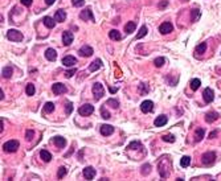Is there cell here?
Listing matches in <instances>:
<instances>
[{"instance_id": "cell-23", "label": "cell", "mask_w": 221, "mask_h": 181, "mask_svg": "<svg viewBox=\"0 0 221 181\" xmlns=\"http://www.w3.org/2000/svg\"><path fill=\"white\" fill-rule=\"evenodd\" d=\"M109 37L111 40H114V41H119V40H122V34L119 33V31L112 29V31L109 32Z\"/></svg>"}, {"instance_id": "cell-35", "label": "cell", "mask_w": 221, "mask_h": 181, "mask_svg": "<svg viewBox=\"0 0 221 181\" xmlns=\"http://www.w3.org/2000/svg\"><path fill=\"white\" fill-rule=\"evenodd\" d=\"M164 62H166V58L164 57H158V58L154 60V63H155L156 67H162L164 65Z\"/></svg>"}, {"instance_id": "cell-22", "label": "cell", "mask_w": 221, "mask_h": 181, "mask_svg": "<svg viewBox=\"0 0 221 181\" xmlns=\"http://www.w3.org/2000/svg\"><path fill=\"white\" fill-rule=\"evenodd\" d=\"M101 66H102V61H101L99 58H97V60H94V61L90 63L89 70H90V71H95V70H98Z\"/></svg>"}, {"instance_id": "cell-16", "label": "cell", "mask_w": 221, "mask_h": 181, "mask_svg": "<svg viewBox=\"0 0 221 181\" xmlns=\"http://www.w3.org/2000/svg\"><path fill=\"white\" fill-rule=\"evenodd\" d=\"M45 58L49 60V61H56V58H57V52L54 49H52V48H48L45 50Z\"/></svg>"}, {"instance_id": "cell-48", "label": "cell", "mask_w": 221, "mask_h": 181, "mask_svg": "<svg viewBox=\"0 0 221 181\" xmlns=\"http://www.w3.org/2000/svg\"><path fill=\"white\" fill-rule=\"evenodd\" d=\"M216 136H217V131H212L209 134V139H213V138H216Z\"/></svg>"}, {"instance_id": "cell-7", "label": "cell", "mask_w": 221, "mask_h": 181, "mask_svg": "<svg viewBox=\"0 0 221 181\" xmlns=\"http://www.w3.org/2000/svg\"><path fill=\"white\" fill-rule=\"evenodd\" d=\"M203 98H204V100H205L207 103H212L213 102V99H215L213 90H212L211 87H207V89L203 91Z\"/></svg>"}, {"instance_id": "cell-49", "label": "cell", "mask_w": 221, "mask_h": 181, "mask_svg": "<svg viewBox=\"0 0 221 181\" xmlns=\"http://www.w3.org/2000/svg\"><path fill=\"white\" fill-rule=\"evenodd\" d=\"M56 2V0H45V3L48 4V5H52V4H53Z\"/></svg>"}, {"instance_id": "cell-42", "label": "cell", "mask_w": 221, "mask_h": 181, "mask_svg": "<svg viewBox=\"0 0 221 181\" xmlns=\"http://www.w3.org/2000/svg\"><path fill=\"white\" fill-rule=\"evenodd\" d=\"M72 4L74 7H82L85 5V0H72Z\"/></svg>"}, {"instance_id": "cell-4", "label": "cell", "mask_w": 221, "mask_h": 181, "mask_svg": "<svg viewBox=\"0 0 221 181\" xmlns=\"http://www.w3.org/2000/svg\"><path fill=\"white\" fill-rule=\"evenodd\" d=\"M93 112H94V107L91 106V104H89V103L83 104V106H81L78 108V114L81 116H89V115L93 114Z\"/></svg>"}, {"instance_id": "cell-6", "label": "cell", "mask_w": 221, "mask_h": 181, "mask_svg": "<svg viewBox=\"0 0 221 181\" xmlns=\"http://www.w3.org/2000/svg\"><path fill=\"white\" fill-rule=\"evenodd\" d=\"M172 31H174V25H172V23H170V21H164L160 24V27H159V32L162 34L171 33Z\"/></svg>"}, {"instance_id": "cell-12", "label": "cell", "mask_w": 221, "mask_h": 181, "mask_svg": "<svg viewBox=\"0 0 221 181\" xmlns=\"http://www.w3.org/2000/svg\"><path fill=\"white\" fill-rule=\"evenodd\" d=\"M152 108H154V103H152L151 100H143L142 104H140V110H142V112H144V114L152 111Z\"/></svg>"}, {"instance_id": "cell-13", "label": "cell", "mask_w": 221, "mask_h": 181, "mask_svg": "<svg viewBox=\"0 0 221 181\" xmlns=\"http://www.w3.org/2000/svg\"><path fill=\"white\" fill-rule=\"evenodd\" d=\"M99 131H101V134L103 136H109L114 132V127L110 126V124H102V126L99 127Z\"/></svg>"}, {"instance_id": "cell-45", "label": "cell", "mask_w": 221, "mask_h": 181, "mask_svg": "<svg viewBox=\"0 0 221 181\" xmlns=\"http://www.w3.org/2000/svg\"><path fill=\"white\" fill-rule=\"evenodd\" d=\"M33 136H35V131H32V130H28L27 131V135H25V138H27V140H31L33 139Z\"/></svg>"}, {"instance_id": "cell-26", "label": "cell", "mask_w": 221, "mask_h": 181, "mask_svg": "<svg viewBox=\"0 0 221 181\" xmlns=\"http://www.w3.org/2000/svg\"><path fill=\"white\" fill-rule=\"evenodd\" d=\"M217 118H219V114H217V112H213V111H212V112H208V114L205 115V120H207L208 123L215 122V120L217 119Z\"/></svg>"}, {"instance_id": "cell-14", "label": "cell", "mask_w": 221, "mask_h": 181, "mask_svg": "<svg viewBox=\"0 0 221 181\" xmlns=\"http://www.w3.org/2000/svg\"><path fill=\"white\" fill-rule=\"evenodd\" d=\"M79 17H81L82 20H90V21H94V16H93V12H91V9H85V11H82L81 12V15H79Z\"/></svg>"}, {"instance_id": "cell-39", "label": "cell", "mask_w": 221, "mask_h": 181, "mask_svg": "<svg viewBox=\"0 0 221 181\" xmlns=\"http://www.w3.org/2000/svg\"><path fill=\"white\" fill-rule=\"evenodd\" d=\"M66 172H68V169H66V168H65V167H61V168H60V169H58L57 177H58V179H62L64 176L66 175Z\"/></svg>"}, {"instance_id": "cell-18", "label": "cell", "mask_w": 221, "mask_h": 181, "mask_svg": "<svg viewBox=\"0 0 221 181\" xmlns=\"http://www.w3.org/2000/svg\"><path fill=\"white\" fill-rule=\"evenodd\" d=\"M167 122H168L167 116L166 115H160V116H158V118L155 119L154 124H155V127H163V126H166L167 124Z\"/></svg>"}, {"instance_id": "cell-36", "label": "cell", "mask_w": 221, "mask_h": 181, "mask_svg": "<svg viewBox=\"0 0 221 181\" xmlns=\"http://www.w3.org/2000/svg\"><path fill=\"white\" fill-rule=\"evenodd\" d=\"M128 150H138V148H142V143L140 142H131L128 144Z\"/></svg>"}, {"instance_id": "cell-38", "label": "cell", "mask_w": 221, "mask_h": 181, "mask_svg": "<svg viewBox=\"0 0 221 181\" xmlns=\"http://www.w3.org/2000/svg\"><path fill=\"white\" fill-rule=\"evenodd\" d=\"M105 106H106V104H105ZM105 106H102V107H101V115H102V118H103V119H109L111 115H110V112H109V111H106V107H105Z\"/></svg>"}, {"instance_id": "cell-15", "label": "cell", "mask_w": 221, "mask_h": 181, "mask_svg": "<svg viewBox=\"0 0 221 181\" xmlns=\"http://www.w3.org/2000/svg\"><path fill=\"white\" fill-rule=\"evenodd\" d=\"M74 63H77V60L73 56H65L62 58V65L64 66H73Z\"/></svg>"}, {"instance_id": "cell-31", "label": "cell", "mask_w": 221, "mask_h": 181, "mask_svg": "<svg viewBox=\"0 0 221 181\" xmlns=\"http://www.w3.org/2000/svg\"><path fill=\"white\" fill-rule=\"evenodd\" d=\"M54 110V104L52 103V102H48V103H45V106H44V114H49V112H52Z\"/></svg>"}, {"instance_id": "cell-43", "label": "cell", "mask_w": 221, "mask_h": 181, "mask_svg": "<svg viewBox=\"0 0 221 181\" xmlns=\"http://www.w3.org/2000/svg\"><path fill=\"white\" fill-rule=\"evenodd\" d=\"M76 73H77V69H72V70H68L66 73H65V77H66V78H72V77H73V75H74Z\"/></svg>"}, {"instance_id": "cell-8", "label": "cell", "mask_w": 221, "mask_h": 181, "mask_svg": "<svg viewBox=\"0 0 221 181\" xmlns=\"http://www.w3.org/2000/svg\"><path fill=\"white\" fill-rule=\"evenodd\" d=\"M73 40H74V37H73V33H72V32L65 31L62 33V44L65 46H69L70 44L73 42Z\"/></svg>"}, {"instance_id": "cell-27", "label": "cell", "mask_w": 221, "mask_h": 181, "mask_svg": "<svg viewBox=\"0 0 221 181\" xmlns=\"http://www.w3.org/2000/svg\"><path fill=\"white\" fill-rule=\"evenodd\" d=\"M135 28H136V24L134 21H130V23L126 24V27H124V32H126L127 34H130L131 32L135 31Z\"/></svg>"}, {"instance_id": "cell-11", "label": "cell", "mask_w": 221, "mask_h": 181, "mask_svg": "<svg viewBox=\"0 0 221 181\" xmlns=\"http://www.w3.org/2000/svg\"><path fill=\"white\" fill-rule=\"evenodd\" d=\"M78 53L81 57H90V56L93 54V48L89 46V45H83L81 49L78 50Z\"/></svg>"}, {"instance_id": "cell-2", "label": "cell", "mask_w": 221, "mask_h": 181, "mask_svg": "<svg viewBox=\"0 0 221 181\" xmlns=\"http://www.w3.org/2000/svg\"><path fill=\"white\" fill-rule=\"evenodd\" d=\"M19 148V142L17 140H9V142L3 144V150L4 152H8V154H12V152H16Z\"/></svg>"}, {"instance_id": "cell-3", "label": "cell", "mask_w": 221, "mask_h": 181, "mask_svg": "<svg viewBox=\"0 0 221 181\" xmlns=\"http://www.w3.org/2000/svg\"><path fill=\"white\" fill-rule=\"evenodd\" d=\"M93 94H94V98L97 100L101 99L103 96V94H105V89H103V86L99 82H95L93 85Z\"/></svg>"}, {"instance_id": "cell-21", "label": "cell", "mask_w": 221, "mask_h": 181, "mask_svg": "<svg viewBox=\"0 0 221 181\" xmlns=\"http://www.w3.org/2000/svg\"><path fill=\"white\" fill-rule=\"evenodd\" d=\"M12 74H13V69H12V66L3 67V70H2V77L3 78H11Z\"/></svg>"}, {"instance_id": "cell-29", "label": "cell", "mask_w": 221, "mask_h": 181, "mask_svg": "<svg viewBox=\"0 0 221 181\" xmlns=\"http://www.w3.org/2000/svg\"><path fill=\"white\" fill-rule=\"evenodd\" d=\"M200 85H201V81H200L199 78H195V79H192V81H191V89L193 91L197 90L200 87Z\"/></svg>"}, {"instance_id": "cell-46", "label": "cell", "mask_w": 221, "mask_h": 181, "mask_svg": "<svg viewBox=\"0 0 221 181\" xmlns=\"http://www.w3.org/2000/svg\"><path fill=\"white\" fill-rule=\"evenodd\" d=\"M150 168H151L150 164H144V165H143V171H142V173H143L144 176L148 175V172H150Z\"/></svg>"}, {"instance_id": "cell-10", "label": "cell", "mask_w": 221, "mask_h": 181, "mask_svg": "<svg viewBox=\"0 0 221 181\" xmlns=\"http://www.w3.org/2000/svg\"><path fill=\"white\" fill-rule=\"evenodd\" d=\"M82 173H83V177H85V179H87V180H93L94 176H95V173H97V171H95L93 167H86L85 169L82 171Z\"/></svg>"}, {"instance_id": "cell-19", "label": "cell", "mask_w": 221, "mask_h": 181, "mask_svg": "<svg viewBox=\"0 0 221 181\" xmlns=\"http://www.w3.org/2000/svg\"><path fill=\"white\" fill-rule=\"evenodd\" d=\"M53 143L57 146L58 148H64L66 146V140L62 138V136H56V138L53 139Z\"/></svg>"}, {"instance_id": "cell-1", "label": "cell", "mask_w": 221, "mask_h": 181, "mask_svg": "<svg viewBox=\"0 0 221 181\" xmlns=\"http://www.w3.org/2000/svg\"><path fill=\"white\" fill-rule=\"evenodd\" d=\"M7 38H8V40H11V41L20 42V41H23L24 36H23L21 32L17 31V29H9V31L7 32Z\"/></svg>"}, {"instance_id": "cell-44", "label": "cell", "mask_w": 221, "mask_h": 181, "mask_svg": "<svg viewBox=\"0 0 221 181\" xmlns=\"http://www.w3.org/2000/svg\"><path fill=\"white\" fill-rule=\"evenodd\" d=\"M65 110H66V114L69 115V114H72V111H73V104H72L70 102H68L66 104H65Z\"/></svg>"}, {"instance_id": "cell-30", "label": "cell", "mask_w": 221, "mask_h": 181, "mask_svg": "<svg viewBox=\"0 0 221 181\" xmlns=\"http://www.w3.org/2000/svg\"><path fill=\"white\" fill-rule=\"evenodd\" d=\"M190 164H191V157L190 156H183L182 160H180V165H182L183 168H187Z\"/></svg>"}, {"instance_id": "cell-33", "label": "cell", "mask_w": 221, "mask_h": 181, "mask_svg": "<svg viewBox=\"0 0 221 181\" xmlns=\"http://www.w3.org/2000/svg\"><path fill=\"white\" fill-rule=\"evenodd\" d=\"M146 34H147V27H146V25H143L142 28H140V31L138 32V34H136V37H135V38H136V40L143 38Z\"/></svg>"}, {"instance_id": "cell-25", "label": "cell", "mask_w": 221, "mask_h": 181, "mask_svg": "<svg viewBox=\"0 0 221 181\" xmlns=\"http://www.w3.org/2000/svg\"><path fill=\"white\" fill-rule=\"evenodd\" d=\"M204 135H205V130H204V128H197V130L195 131V140H196V142L203 140Z\"/></svg>"}, {"instance_id": "cell-17", "label": "cell", "mask_w": 221, "mask_h": 181, "mask_svg": "<svg viewBox=\"0 0 221 181\" xmlns=\"http://www.w3.org/2000/svg\"><path fill=\"white\" fill-rule=\"evenodd\" d=\"M65 19H66V12L64 11V9H58V11H56V15H54V20L57 23H62V21H65Z\"/></svg>"}, {"instance_id": "cell-9", "label": "cell", "mask_w": 221, "mask_h": 181, "mask_svg": "<svg viewBox=\"0 0 221 181\" xmlns=\"http://www.w3.org/2000/svg\"><path fill=\"white\" fill-rule=\"evenodd\" d=\"M52 91L54 92L56 95H58V94H64V92H66V86L64 85V83H54L53 86H52Z\"/></svg>"}, {"instance_id": "cell-34", "label": "cell", "mask_w": 221, "mask_h": 181, "mask_svg": "<svg viewBox=\"0 0 221 181\" xmlns=\"http://www.w3.org/2000/svg\"><path fill=\"white\" fill-rule=\"evenodd\" d=\"M138 90H139V92H140V95L147 94V92H148V85H147V83H140Z\"/></svg>"}, {"instance_id": "cell-51", "label": "cell", "mask_w": 221, "mask_h": 181, "mask_svg": "<svg viewBox=\"0 0 221 181\" xmlns=\"http://www.w3.org/2000/svg\"><path fill=\"white\" fill-rule=\"evenodd\" d=\"M0 99H2V100L4 99V92H3V89L0 90Z\"/></svg>"}, {"instance_id": "cell-41", "label": "cell", "mask_w": 221, "mask_h": 181, "mask_svg": "<svg viewBox=\"0 0 221 181\" xmlns=\"http://www.w3.org/2000/svg\"><path fill=\"white\" fill-rule=\"evenodd\" d=\"M200 17V11L199 9H193L192 11V21H197Z\"/></svg>"}, {"instance_id": "cell-40", "label": "cell", "mask_w": 221, "mask_h": 181, "mask_svg": "<svg viewBox=\"0 0 221 181\" xmlns=\"http://www.w3.org/2000/svg\"><path fill=\"white\" fill-rule=\"evenodd\" d=\"M162 139L164 140V142H167V143H174L175 142V136L174 135H164Z\"/></svg>"}, {"instance_id": "cell-5", "label": "cell", "mask_w": 221, "mask_h": 181, "mask_svg": "<svg viewBox=\"0 0 221 181\" xmlns=\"http://www.w3.org/2000/svg\"><path fill=\"white\" fill-rule=\"evenodd\" d=\"M216 160V154L215 152H207V154L203 155V164L204 165H212Z\"/></svg>"}, {"instance_id": "cell-47", "label": "cell", "mask_w": 221, "mask_h": 181, "mask_svg": "<svg viewBox=\"0 0 221 181\" xmlns=\"http://www.w3.org/2000/svg\"><path fill=\"white\" fill-rule=\"evenodd\" d=\"M21 4H24L25 7H31L32 5V0H21Z\"/></svg>"}, {"instance_id": "cell-32", "label": "cell", "mask_w": 221, "mask_h": 181, "mask_svg": "<svg viewBox=\"0 0 221 181\" xmlns=\"http://www.w3.org/2000/svg\"><path fill=\"white\" fill-rule=\"evenodd\" d=\"M35 91H36V89H35V85L33 83H28L27 85V87H25V92H27V95H35Z\"/></svg>"}, {"instance_id": "cell-37", "label": "cell", "mask_w": 221, "mask_h": 181, "mask_svg": "<svg viewBox=\"0 0 221 181\" xmlns=\"http://www.w3.org/2000/svg\"><path fill=\"white\" fill-rule=\"evenodd\" d=\"M106 106H111L112 108H118L119 107V102L116 99H109L106 102Z\"/></svg>"}, {"instance_id": "cell-24", "label": "cell", "mask_w": 221, "mask_h": 181, "mask_svg": "<svg viewBox=\"0 0 221 181\" xmlns=\"http://www.w3.org/2000/svg\"><path fill=\"white\" fill-rule=\"evenodd\" d=\"M42 21H44V24H45L48 28H49V29L54 28V25H56V20L52 19V17H49V16H45V17L42 19Z\"/></svg>"}, {"instance_id": "cell-50", "label": "cell", "mask_w": 221, "mask_h": 181, "mask_svg": "<svg viewBox=\"0 0 221 181\" xmlns=\"http://www.w3.org/2000/svg\"><path fill=\"white\" fill-rule=\"evenodd\" d=\"M0 126H2V128H0V131L3 132V130H4V123H3V119L0 120Z\"/></svg>"}, {"instance_id": "cell-28", "label": "cell", "mask_w": 221, "mask_h": 181, "mask_svg": "<svg viewBox=\"0 0 221 181\" xmlns=\"http://www.w3.org/2000/svg\"><path fill=\"white\" fill-rule=\"evenodd\" d=\"M205 50H207V42H201V44H199V45L195 48V52H196V53H199V54L204 53Z\"/></svg>"}, {"instance_id": "cell-20", "label": "cell", "mask_w": 221, "mask_h": 181, "mask_svg": "<svg viewBox=\"0 0 221 181\" xmlns=\"http://www.w3.org/2000/svg\"><path fill=\"white\" fill-rule=\"evenodd\" d=\"M40 157L42 159V161L49 163L52 160V155H50V152H48L46 150H41V151H40Z\"/></svg>"}]
</instances>
